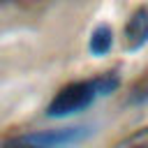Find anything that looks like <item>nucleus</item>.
Masks as SVG:
<instances>
[{
  "label": "nucleus",
  "instance_id": "nucleus-1",
  "mask_svg": "<svg viewBox=\"0 0 148 148\" xmlns=\"http://www.w3.org/2000/svg\"><path fill=\"white\" fill-rule=\"evenodd\" d=\"M99 97L97 92V83L95 79H83V81H72L67 86H62L53 99L46 106V116L49 118H65L72 113H79L83 109H88L95 99Z\"/></svg>",
  "mask_w": 148,
  "mask_h": 148
},
{
  "label": "nucleus",
  "instance_id": "nucleus-2",
  "mask_svg": "<svg viewBox=\"0 0 148 148\" xmlns=\"http://www.w3.org/2000/svg\"><path fill=\"white\" fill-rule=\"evenodd\" d=\"M123 39L127 51H139L148 44V7H139L130 14L123 28Z\"/></svg>",
  "mask_w": 148,
  "mask_h": 148
},
{
  "label": "nucleus",
  "instance_id": "nucleus-3",
  "mask_svg": "<svg viewBox=\"0 0 148 148\" xmlns=\"http://www.w3.org/2000/svg\"><path fill=\"white\" fill-rule=\"evenodd\" d=\"M113 46V30L111 25L106 23H99L92 32H90V39H88V49L92 56H106Z\"/></svg>",
  "mask_w": 148,
  "mask_h": 148
},
{
  "label": "nucleus",
  "instance_id": "nucleus-4",
  "mask_svg": "<svg viewBox=\"0 0 148 148\" xmlns=\"http://www.w3.org/2000/svg\"><path fill=\"white\" fill-rule=\"evenodd\" d=\"M113 148H148V125L134 130L132 134H127L125 139H120Z\"/></svg>",
  "mask_w": 148,
  "mask_h": 148
},
{
  "label": "nucleus",
  "instance_id": "nucleus-5",
  "mask_svg": "<svg viewBox=\"0 0 148 148\" xmlns=\"http://www.w3.org/2000/svg\"><path fill=\"white\" fill-rule=\"evenodd\" d=\"M0 148H44L39 143H32L28 136H21V139H12V141H5Z\"/></svg>",
  "mask_w": 148,
  "mask_h": 148
},
{
  "label": "nucleus",
  "instance_id": "nucleus-6",
  "mask_svg": "<svg viewBox=\"0 0 148 148\" xmlns=\"http://www.w3.org/2000/svg\"><path fill=\"white\" fill-rule=\"evenodd\" d=\"M0 2H2V0H0Z\"/></svg>",
  "mask_w": 148,
  "mask_h": 148
}]
</instances>
